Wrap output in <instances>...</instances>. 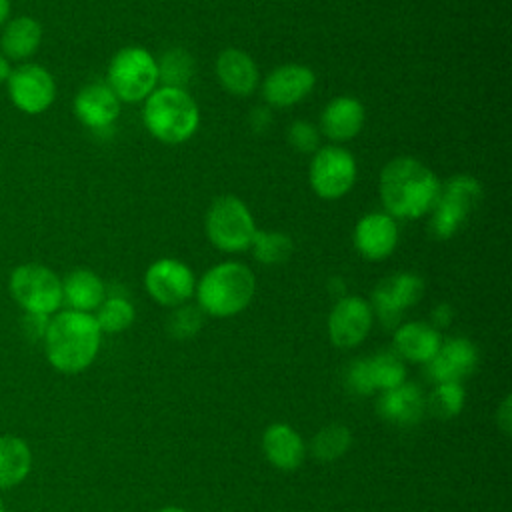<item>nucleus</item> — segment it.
<instances>
[{"instance_id":"obj_1","label":"nucleus","mask_w":512,"mask_h":512,"mask_svg":"<svg viewBox=\"0 0 512 512\" xmlns=\"http://www.w3.org/2000/svg\"><path fill=\"white\" fill-rule=\"evenodd\" d=\"M380 200L394 220H416L432 212L440 180L416 158L400 156L390 160L380 172Z\"/></svg>"},{"instance_id":"obj_2","label":"nucleus","mask_w":512,"mask_h":512,"mask_svg":"<svg viewBox=\"0 0 512 512\" xmlns=\"http://www.w3.org/2000/svg\"><path fill=\"white\" fill-rule=\"evenodd\" d=\"M100 338L102 332L92 314L78 310L58 312L48 320L44 332L48 362L64 374H78L94 362Z\"/></svg>"},{"instance_id":"obj_3","label":"nucleus","mask_w":512,"mask_h":512,"mask_svg":"<svg viewBox=\"0 0 512 512\" xmlns=\"http://www.w3.org/2000/svg\"><path fill=\"white\" fill-rule=\"evenodd\" d=\"M196 290L198 308L216 318L240 314L256 294L252 270L240 262H220L200 278Z\"/></svg>"},{"instance_id":"obj_4","label":"nucleus","mask_w":512,"mask_h":512,"mask_svg":"<svg viewBox=\"0 0 512 512\" xmlns=\"http://www.w3.org/2000/svg\"><path fill=\"white\" fill-rule=\"evenodd\" d=\"M144 126L164 144H182L194 136L200 112L194 98L180 88H156L144 102Z\"/></svg>"},{"instance_id":"obj_5","label":"nucleus","mask_w":512,"mask_h":512,"mask_svg":"<svg viewBox=\"0 0 512 512\" xmlns=\"http://www.w3.org/2000/svg\"><path fill=\"white\" fill-rule=\"evenodd\" d=\"M482 200V184L468 174H456L440 184L436 204L430 218V234L434 238H452L466 224L470 214Z\"/></svg>"},{"instance_id":"obj_6","label":"nucleus","mask_w":512,"mask_h":512,"mask_svg":"<svg viewBox=\"0 0 512 512\" xmlns=\"http://www.w3.org/2000/svg\"><path fill=\"white\" fill-rule=\"evenodd\" d=\"M106 84L118 100L140 102L148 98L158 84L156 58L140 46L118 50L108 64Z\"/></svg>"},{"instance_id":"obj_7","label":"nucleus","mask_w":512,"mask_h":512,"mask_svg":"<svg viewBox=\"0 0 512 512\" xmlns=\"http://www.w3.org/2000/svg\"><path fill=\"white\" fill-rule=\"evenodd\" d=\"M256 234L248 206L232 194L218 196L206 214V236L222 252H244Z\"/></svg>"},{"instance_id":"obj_8","label":"nucleus","mask_w":512,"mask_h":512,"mask_svg":"<svg viewBox=\"0 0 512 512\" xmlns=\"http://www.w3.org/2000/svg\"><path fill=\"white\" fill-rule=\"evenodd\" d=\"M8 288L12 298L28 312L50 316L60 308L62 300V280L50 268L28 262L12 270Z\"/></svg>"},{"instance_id":"obj_9","label":"nucleus","mask_w":512,"mask_h":512,"mask_svg":"<svg viewBox=\"0 0 512 512\" xmlns=\"http://www.w3.org/2000/svg\"><path fill=\"white\" fill-rule=\"evenodd\" d=\"M310 186L324 200H336L350 192L356 182L354 156L336 144L322 146L314 152L310 162Z\"/></svg>"},{"instance_id":"obj_10","label":"nucleus","mask_w":512,"mask_h":512,"mask_svg":"<svg viewBox=\"0 0 512 512\" xmlns=\"http://www.w3.org/2000/svg\"><path fill=\"white\" fill-rule=\"evenodd\" d=\"M424 296V280L412 272H398L378 282L372 292V314L388 326H400V318L404 310L418 304Z\"/></svg>"},{"instance_id":"obj_11","label":"nucleus","mask_w":512,"mask_h":512,"mask_svg":"<svg viewBox=\"0 0 512 512\" xmlns=\"http://www.w3.org/2000/svg\"><path fill=\"white\" fill-rule=\"evenodd\" d=\"M6 84L12 104L24 114H42L56 98V82L40 64L28 62L14 68Z\"/></svg>"},{"instance_id":"obj_12","label":"nucleus","mask_w":512,"mask_h":512,"mask_svg":"<svg viewBox=\"0 0 512 512\" xmlns=\"http://www.w3.org/2000/svg\"><path fill=\"white\" fill-rule=\"evenodd\" d=\"M144 286L154 302L176 308L194 294L196 278L184 262L176 258H160L148 266Z\"/></svg>"},{"instance_id":"obj_13","label":"nucleus","mask_w":512,"mask_h":512,"mask_svg":"<svg viewBox=\"0 0 512 512\" xmlns=\"http://www.w3.org/2000/svg\"><path fill=\"white\" fill-rule=\"evenodd\" d=\"M346 382L360 396H368L376 390L384 392L406 382V366L396 352H378L352 362Z\"/></svg>"},{"instance_id":"obj_14","label":"nucleus","mask_w":512,"mask_h":512,"mask_svg":"<svg viewBox=\"0 0 512 512\" xmlns=\"http://www.w3.org/2000/svg\"><path fill=\"white\" fill-rule=\"evenodd\" d=\"M372 308L362 296H342L328 316V336L338 348H354L372 328Z\"/></svg>"},{"instance_id":"obj_15","label":"nucleus","mask_w":512,"mask_h":512,"mask_svg":"<svg viewBox=\"0 0 512 512\" xmlns=\"http://www.w3.org/2000/svg\"><path fill=\"white\" fill-rule=\"evenodd\" d=\"M314 84L316 76L308 66L282 64L266 76L262 96L274 108H288L304 100L312 92Z\"/></svg>"},{"instance_id":"obj_16","label":"nucleus","mask_w":512,"mask_h":512,"mask_svg":"<svg viewBox=\"0 0 512 512\" xmlns=\"http://www.w3.org/2000/svg\"><path fill=\"white\" fill-rule=\"evenodd\" d=\"M398 244V224L386 212L362 216L354 228V246L364 260L378 262L388 258Z\"/></svg>"},{"instance_id":"obj_17","label":"nucleus","mask_w":512,"mask_h":512,"mask_svg":"<svg viewBox=\"0 0 512 512\" xmlns=\"http://www.w3.org/2000/svg\"><path fill=\"white\" fill-rule=\"evenodd\" d=\"M478 364V350L476 346L462 336L442 340L440 348L426 362L428 376L440 382H462V378L470 376Z\"/></svg>"},{"instance_id":"obj_18","label":"nucleus","mask_w":512,"mask_h":512,"mask_svg":"<svg viewBox=\"0 0 512 512\" xmlns=\"http://www.w3.org/2000/svg\"><path fill=\"white\" fill-rule=\"evenodd\" d=\"M76 118L94 132L110 130L120 114V100L108 88V84H88L74 98Z\"/></svg>"},{"instance_id":"obj_19","label":"nucleus","mask_w":512,"mask_h":512,"mask_svg":"<svg viewBox=\"0 0 512 512\" xmlns=\"http://www.w3.org/2000/svg\"><path fill=\"white\" fill-rule=\"evenodd\" d=\"M364 106L358 98L336 96L332 98L320 116L322 134L332 142H348L358 136L364 126Z\"/></svg>"},{"instance_id":"obj_20","label":"nucleus","mask_w":512,"mask_h":512,"mask_svg":"<svg viewBox=\"0 0 512 512\" xmlns=\"http://www.w3.org/2000/svg\"><path fill=\"white\" fill-rule=\"evenodd\" d=\"M376 410L384 420L392 424L412 426L422 420L426 412V398L416 384L402 382L380 394Z\"/></svg>"},{"instance_id":"obj_21","label":"nucleus","mask_w":512,"mask_h":512,"mask_svg":"<svg viewBox=\"0 0 512 512\" xmlns=\"http://www.w3.org/2000/svg\"><path fill=\"white\" fill-rule=\"evenodd\" d=\"M216 76L220 86L234 96H248L258 86V66L250 54L238 48H226L218 54Z\"/></svg>"},{"instance_id":"obj_22","label":"nucleus","mask_w":512,"mask_h":512,"mask_svg":"<svg viewBox=\"0 0 512 512\" xmlns=\"http://www.w3.org/2000/svg\"><path fill=\"white\" fill-rule=\"evenodd\" d=\"M440 344V332L428 322H404L394 330V352L408 362H430Z\"/></svg>"},{"instance_id":"obj_23","label":"nucleus","mask_w":512,"mask_h":512,"mask_svg":"<svg viewBox=\"0 0 512 512\" xmlns=\"http://www.w3.org/2000/svg\"><path fill=\"white\" fill-rule=\"evenodd\" d=\"M262 450L266 460L280 470H296L304 456L306 446L300 434L288 424H272L264 430Z\"/></svg>"},{"instance_id":"obj_24","label":"nucleus","mask_w":512,"mask_h":512,"mask_svg":"<svg viewBox=\"0 0 512 512\" xmlns=\"http://www.w3.org/2000/svg\"><path fill=\"white\" fill-rule=\"evenodd\" d=\"M42 26L32 16H18L4 24L0 50L8 60H26L40 48Z\"/></svg>"},{"instance_id":"obj_25","label":"nucleus","mask_w":512,"mask_h":512,"mask_svg":"<svg viewBox=\"0 0 512 512\" xmlns=\"http://www.w3.org/2000/svg\"><path fill=\"white\" fill-rule=\"evenodd\" d=\"M106 296L104 282L92 270L78 268L70 272L62 282V300L70 304V310L92 312L96 310Z\"/></svg>"},{"instance_id":"obj_26","label":"nucleus","mask_w":512,"mask_h":512,"mask_svg":"<svg viewBox=\"0 0 512 512\" xmlns=\"http://www.w3.org/2000/svg\"><path fill=\"white\" fill-rule=\"evenodd\" d=\"M32 466V454L24 440L0 436V490L20 484Z\"/></svg>"},{"instance_id":"obj_27","label":"nucleus","mask_w":512,"mask_h":512,"mask_svg":"<svg viewBox=\"0 0 512 512\" xmlns=\"http://www.w3.org/2000/svg\"><path fill=\"white\" fill-rule=\"evenodd\" d=\"M156 64H158V80L166 88L186 90V86L192 80L194 70H196L192 54L184 48L166 50Z\"/></svg>"},{"instance_id":"obj_28","label":"nucleus","mask_w":512,"mask_h":512,"mask_svg":"<svg viewBox=\"0 0 512 512\" xmlns=\"http://www.w3.org/2000/svg\"><path fill=\"white\" fill-rule=\"evenodd\" d=\"M464 398L462 382H440L426 398V410L438 420H450L462 412Z\"/></svg>"},{"instance_id":"obj_29","label":"nucleus","mask_w":512,"mask_h":512,"mask_svg":"<svg viewBox=\"0 0 512 512\" xmlns=\"http://www.w3.org/2000/svg\"><path fill=\"white\" fill-rule=\"evenodd\" d=\"M254 258L264 266H276L290 258L292 240L282 232H264L256 230L254 240L250 244Z\"/></svg>"},{"instance_id":"obj_30","label":"nucleus","mask_w":512,"mask_h":512,"mask_svg":"<svg viewBox=\"0 0 512 512\" xmlns=\"http://www.w3.org/2000/svg\"><path fill=\"white\" fill-rule=\"evenodd\" d=\"M350 442H352V434L344 424H330V426H324L320 432H316V436L312 438L310 450L314 458L322 462H332L350 448Z\"/></svg>"},{"instance_id":"obj_31","label":"nucleus","mask_w":512,"mask_h":512,"mask_svg":"<svg viewBox=\"0 0 512 512\" xmlns=\"http://www.w3.org/2000/svg\"><path fill=\"white\" fill-rule=\"evenodd\" d=\"M96 310L98 312L94 318L98 322L100 332H110V334L126 330L134 322V316H136L134 306L122 296L104 298V302Z\"/></svg>"},{"instance_id":"obj_32","label":"nucleus","mask_w":512,"mask_h":512,"mask_svg":"<svg viewBox=\"0 0 512 512\" xmlns=\"http://www.w3.org/2000/svg\"><path fill=\"white\" fill-rule=\"evenodd\" d=\"M202 326V310L192 304H180L168 318V334L178 340L192 338Z\"/></svg>"},{"instance_id":"obj_33","label":"nucleus","mask_w":512,"mask_h":512,"mask_svg":"<svg viewBox=\"0 0 512 512\" xmlns=\"http://www.w3.org/2000/svg\"><path fill=\"white\" fill-rule=\"evenodd\" d=\"M288 142L292 144L294 150L302 154H310L320 148V132L314 124L306 120H296L288 128Z\"/></svg>"},{"instance_id":"obj_34","label":"nucleus","mask_w":512,"mask_h":512,"mask_svg":"<svg viewBox=\"0 0 512 512\" xmlns=\"http://www.w3.org/2000/svg\"><path fill=\"white\" fill-rule=\"evenodd\" d=\"M512 408H510V396L504 398V402L498 406V412H496V424L498 428L504 432V434H510V428H512Z\"/></svg>"},{"instance_id":"obj_35","label":"nucleus","mask_w":512,"mask_h":512,"mask_svg":"<svg viewBox=\"0 0 512 512\" xmlns=\"http://www.w3.org/2000/svg\"><path fill=\"white\" fill-rule=\"evenodd\" d=\"M452 316H454V312H452V306H448V304H438L434 310H432V326L438 330V328H444V326H448L450 322H452Z\"/></svg>"},{"instance_id":"obj_36","label":"nucleus","mask_w":512,"mask_h":512,"mask_svg":"<svg viewBox=\"0 0 512 512\" xmlns=\"http://www.w3.org/2000/svg\"><path fill=\"white\" fill-rule=\"evenodd\" d=\"M24 324L28 326V332L30 336H44L46 332V326H48V316H42V314H28Z\"/></svg>"},{"instance_id":"obj_37","label":"nucleus","mask_w":512,"mask_h":512,"mask_svg":"<svg viewBox=\"0 0 512 512\" xmlns=\"http://www.w3.org/2000/svg\"><path fill=\"white\" fill-rule=\"evenodd\" d=\"M10 72H12V66H10V60L0 52V84L2 82H6L8 80V76H10Z\"/></svg>"},{"instance_id":"obj_38","label":"nucleus","mask_w":512,"mask_h":512,"mask_svg":"<svg viewBox=\"0 0 512 512\" xmlns=\"http://www.w3.org/2000/svg\"><path fill=\"white\" fill-rule=\"evenodd\" d=\"M10 0H0V28L8 22L10 18Z\"/></svg>"},{"instance_id":"obj_39","label":"nucleus","mask_w":512,"mask_h":512,"mask_svg":"<svg viewBox=\"0 0 512 512\" xmlns=\"http://www.w3.org/2000/svg\"><path fill=\"white\" fill-rule=\"evenodd\" d=\"M158 512H186L184 508H178V506H166V508H162V510H158Z\"/></svg>"},{"instance_id":"obj_40","label":"nucleus","mask_w":512,"mask_h":512,"mask_svg":"<svg viewBox=\"0 0 512 512\" xmlns=\"http://www.w3.org/2000/svg\"><path fill=\"white\" fill-rule=\"evenodd\" d=\"M0 512H6V506H4V502H2V498H0Z\"/></svg>"}]
</instances>
